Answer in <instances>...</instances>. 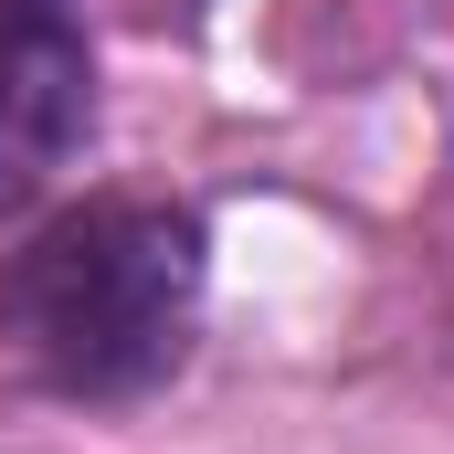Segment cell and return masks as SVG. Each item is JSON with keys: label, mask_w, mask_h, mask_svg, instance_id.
<instances>
[{"label": "cell", "mask_w": 454, "mask_h": 454, "mask_svg": "<svg viewBox=\"0 0 454 454\" xmlns=\"http://www.w3.org/2000/svg\"><path fill=\"white\" fill-rule=\"evenodd\" d=\"M201 317V223L180 201H85L0 254V348L64 391L127 402L180 370Z\"/></svg>", "instance_id": "cell-1"}, {"label": "cell", "mask_w": 454, "mask_h": 454, "mask_svg": "<svg viewBox=\"0 0 454 454\" xmlns=\"http://www.w3.org/2000/svg\"><path fill=\"white\" fill-rule=\"evenodd\" d=\"M96 116V53L74 0H0V212H21Z\"/></svg>", "instance_id": "cell-2"}]
</instances>
